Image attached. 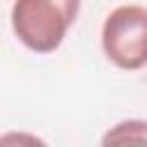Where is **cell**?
Here are the masks:
<instances>
[{"mask_svg": "<svg viewBox=\"0 0 147 147\" xmlns=\"http://www.w3.org/2000/svg\"><path fill=\"white\" fill-rule=\"evenodd\" d=\"M103 55L124 71L147 67V7L119 5L101 25Z\"/></svg>", "mask_w": 147, "mask_h": 147, "instance_id": "2", "label": "cell"}, {"mask_svg": "<svg viewBox=\"0 0 147 147\" xmlns=\"http://www.w3.org/2000/svg\"><path fill=\"white\" fill-rule=\"evenodd\" d=\"M80 0H14L9 21L16 39L37 55L57 51L76 23Z\"/></svg>", "mask_w": 147, "mask_h": 147, "instance_id": "1", "label": "cell"}, {"mask_svg": "<svg viewBox=\"0 0 147 147\" xmlns=\"http://www.w3.org/2000/svg\"><path fill=\"white\" fill-rule=\"evenodd\" d=\"M103 145H124V142H147V122L145 119H124L115 124L101 140Z\"/></svg>", "mask_w": 147, "mask_h": 147, "instance_id": "3", "label": "cell"}]
</instances>
